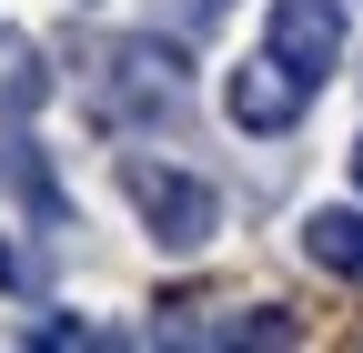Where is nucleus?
<instances>
[{
    "label": "nucleus",
    "instance_id": "f257e3e1",
    "mask_svg": "<svg viewBox=\"0 0 363 353\" xmlns=\"http://www.w3.org/2000/svg\"><path fill=\"white\" fill-rule=\"evenodd\" d=\"M182 101H192L182 51H162V40H101L91 121H111V131H162V121H182Z\"/></svg>",
    "mask_w": 363,
    "mask_h": 353
},
{
    "label": "nucleus",
    "instance_id": "f03ea898",
    "mask_svg": "<svg viewBox=\"0 0 363 353\" xmlns=\"http://www.w3.org/2000/svg\"><path fill=\"white\" fill-rule=\"evenodd\" d=\"M121 192H131V212H142V232L162 242V252H202L212 232H222V192L202 182V172H172V162H121Z\"/></svg>",
    "mask_w": 363,
    "mask_h": 353
},
{
    "label": "nucleus",
    "instance_id": "7ed1b4c3",
    "mask_svg": "<svg viewBox=\"0 0 363 353\" xmlns=\"http://www.w3.org/2000/svg\"><path fill=\"white\" fill-rule=\"evenodd\" d=\"M262 51L293 61L303 81L343 71V0H272V11H262Z\"/></svg>",
    "mask_w": 363,
    "mask_h": 353
},
{
    "label": "nucleus",
    "instance_id": "20e7f679",
    "mask_svg": "<svg viewBox=\"0 0 363 353\" xmlns=\"http://www.w3.org/2000/svg\"><path fill=\"white\" fill-rule=\"evenodd\" d=\"M303 101H313V81H303L293 61H272V51H262V61H242V71H233V91H222V111H233L242 131H293V121H303Z\"/></svg>",
    "mask_w": 363,
    "mask_h": 353
},
{
    "label": "nucleus",
    "instance_id": "39448f33",
    "mask_svg": "<svg viewBox=\"0 0 363 353\" xmlns=\"http://www.w3.org/2000/svg\"><path fill=\"white\" fill-rule=\"evenodd\" d=\"M303 252H313V273H333V283H363V212L323 202V212L303 223Z\"/></svg>",
    "mask_w": 363,
    "mask_h": 353
},
{
    "label": "nucleus",
    "instance_id": "423d86ee",
    "mask_svg": "<svg viewBox=\"0 0 363 353\" xmlns=\"http://www.w3.org/2000/svg\"><path fill=\"white\" fill-rule=\"evenodd\" d=\"M40 101H51V51H40V40H0V121H30Z\"/></svg>",
    "mask_w": 363,
    "mask_h": 353
},
{
    "label": "nucleus",
    "instance_id": "0eeeda50",
    "mask_svg": "<svg viewBox=\"0 0 363 353\" xmlns=\"http://www.w3.org/2000/svg\"><path fill=\"white\" fill-rule=\"evenodd\" d=\"M0 182H11V192H30L40 212H51V172H40L30 152H0Z\"/></svg>",
    "mask_w": 363,
    "mask_h": 353
},
{
    "label": "nucleus",
    "instance_id": "6e6552de",
    "mask_svg": "<svg viewBox=\"0 0 363 353\" xmlns=\"http://www.w3.org/2000/svg\"><path fill=\"white\" fill-rule=\"evenodd\" d=\"M30 343H40V353H71V343H101V323H71V313H51V323H30Z\"/></svg>",
    "mask_w": 363,
    "mask_h": 353
},
{
    "label": "nucleus",
    "instance_id": "1a4fd4ad",
    "mask_svg": "<svg viewBox=\"0 0 363 353\" xmlns=\"http://www.w3.org/2000/svg\"><path fill=\"white\" fill-rule=\"evenodd\" d=\"M21 273H30V262H21V242H0V293H21Z\"/></svg>",
    "mask_w": 363,
    "mask_h": 353
},
{
    "label": "nucleus",
    "instance_id": "9d476101",
    "mask_svg": "<svg viewBox=\"0 0 363 353\" xmlns=\"http://www.w3.org/2000/svg\"><path fill=\"white\" fill-rule=\"evenodd\" d=\"M353 182H363V142H353Z\"/></svg>",
    "mask_w": 363,
    "mask_h": 353
}]
</instances>
